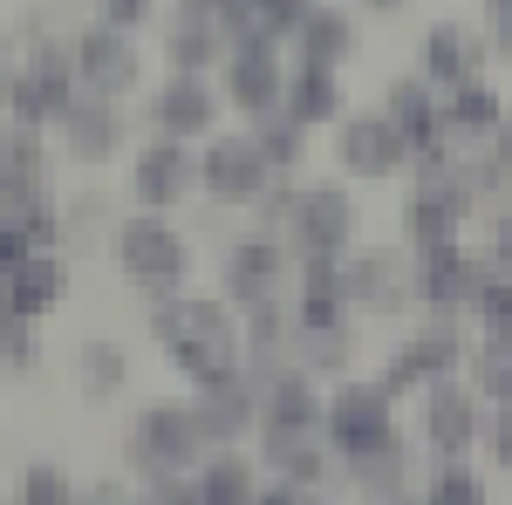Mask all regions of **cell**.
I'll use <instances>...</instances> for the list:
<instances>
[{
  "instance_id": "obj_1",
  "label": "cell",
  "mask_w": 512,
  "mask_h": 505,
  "mask_svg": "<svg viewBox=\"0 0 512 505\" xmlns=\"http://www.w3.org/2000/svg\"><path fill=\"white\" fill-rule=\"evenodd\" d=\"M164 349L178 355V369L192 376V383H212V376H226V369H239V335L233 321H226V308L219 301H171L158 321Z\"/></svg>"
},
{
  "instance_id": "obj_2",
  "label": "cell",
  "mask_w": 512,
  "mask_h": 505,
  "mask_svg": "<svg viewBox=\"0 0 512 505\" xmlns=\"http://www.w3.org/2000/svg\"><path fill=\"white\" fill-rule=\"evenodd\" d=\"M321 430L335 437V451L362 465L376 458L383 444H396V424H390V389L383 383H342L328 403H321Z\"/></svg>"
},
{
  "instance_id": "obj_3",
  "label": "cell",
  "mask_w": 512,
  "mask_h": 505,
  "mask_svg": "<svg viewBox=\"0 0 512 505\" xmlns=\"http://www.w3.org/2000/svg\"><path fill=\"white\" fill-rule=\"evenodd\" d=\"M117 260H123V273H130L137 287H151V294H171V287L185 280V267H192L185 239L171 233L158 212H151V219H130L117 233Z\"/></svg>"
},
{
  "instance_id": "obj_4",
  "label": "cell",
  "mask_w": 512,
  "mask_h": 505,
  "mask_svg": "<svg viewBox=\"0 0 512 505\" xmlns=\"http://www.w3.org/2000/svg\"><path fill=\"white\" fill-rule=\"evenodd\" d=\"M82 96L76 82V55H62L55 41H41L35 62L14 76V117L21 123H62V110Z\"/></svg>"
},
{
  "instance_id": "obj_5",
  "label": "cell",
  "mask_w": 512,
  "mask_h": 505,
  "mask_svg": "<svg viewBox=\"0 0 512 505\" xmlns=\"http://www.w3.org/2000/svg\"><path fill=\"white\" fill-rule=\"evenodd\" d=\"M417 424H424V437H431L444 458H465L478 444V389L458 383V376H437V383H424V403H417Z\"/></svg>"
},
{
  "instance_id": "obj_6",
  "label": "cell",
  "mask_w": 512,
  "mask_h": 505,
  "mask_svg": "<svg viewBox=\"0 0 512 505\" xmlns=\"http://www.w3.org/2000/svg\"><path fill=\"white\" fill-rule=\"evenodd\" d=\"M205 451V424L198 410H144L137 417V437H130V458L144 471H185Z\"/></svg>"
},
{
  "instance_id": "obj_7",
  "label": "cell",
  "mask_w": 512,
  "mask_h": 505,
  "mask_svg": "<svg viewBox=\"0 0 512 505\" xmlns=\"http://www.w3.org/2000/svg\"><path fill=\"white\" fill-rule=\"evenodd\" d=\"M137 48H130V28H117V21H103V28H89V35L76 41V82L89 89V96H110L117 103L123 89L137 82Z\"/></svg>"
},
{
  "instance_id": "obj_8",
  "label": "cell",
  "mask_w": 512,
  "mask_h": 505,
  "mask_svg": "<svg viewBox=\"0 0 512 505\" xmlns=\"http://www.w3.org/2000/svg\"><path fill=\"white\" fill-rule=\"evenodd\" d=\"M267 178H274V164L260 157L253 137H226L219 151L198 164V185H205V198H219V205H260Z\"/></svg>"
},
{
  "instance_id": "obj_9",
  "label": "cell",
  "mask_w": 512,
  "mask_h": 505,
  "mask_svg": "<svg viewBox=\"0 0 512 505\" xmlns=\"http://www.w3.org/2000/svg\"><path fill=\"white\" fill-rule=\"evenodd\" d=\"M478 260H465V246L458 239H444V246H424V260H417V301L437 314H465L478 294Z\"/></svg>"
},
{
  "instance_id": "obj_10",
  "label": "cell",
  "mask_w": 512,
  "mask_h": 505,
  "mask_svg": "<svg viewBox=\"0 0 512 505\" xmlns=\"http://www.w3.org/2000/svg\"><path fill=\"white\" fill-rule=\"evenodd\" d=\"M287 226H294V246H301V253H335V260H342V246H349V233H355V212L335 185H321V192L294 198Z\"/></svg>"
},
{
  "instance_id": "obj_11",
  "label": "cell",
  "mask_w": 512,
  "mask_h": 505,
  "mask_svg": "<svg viewBox=\"0 0 512 505\" xmlns=\"http://www.w3.org/2000/svg\"><path fill=\"white\" fill-rule=\"evenodd\" d=\"M485 69V35L465 28V21H437L431 35H424V69L417 76L431 82V89H458V82H472Z\"/></svg>"
},
{
  "instance_id": "obj_12",
  "label": "cell",
  "mask_w": 512,
  "mask_h": 505,
  "mask_svg": "<svg viewBox=\"0 0 512 505\" xmlns=\"http://www.w3.org/2000/svg\"><path fill=\"white\" fill-rule=\"evenodd\" d=\"M212 117H219L212 82H205V76H185V69L164 82L158 103H151V123H158L164 137H178V144H185V137H205V130H212Z\"/></svg>"
},
{
  "instance_id": "obj_13",
  "label": "cell",
  "mask_w": 512,
  "mask_h": 505,
  "mask_svg": "<svg viewBox=\"0 0 512 505\" xmlns=\"http://www.w3.org/2000/svg\"><path fill=\"white\" fill-rule=\"evenodd\" d=\"M287 96V69L274 62V48H233L226 62V103H239L246 117H267Z\"/></svg>"
},
{
  "instance_id": "obj_14",
  "label": "cell",
  "mask_w": 512,
  "mask_h": 505,
  "mask_svg": "<svg viewBox=\"0 0 512 505\" xmlns=\"http://www.w3.org/2000/svg\"><path fill=\"white\" fill-rule=\"evenodd\" d=\"M192 185H198V157L185 151L178 137H164V144H151V151L137 157V198H144L151 212H171Z\"/></svg>"
},
{
  "instance_id": "obj_15",
  "label": "cell",
  "mask_w": 512,
  "mask_h": 505,
  "mask_svg": "<svg viewBox=\"0 0 512 505\" xmlns=\"http://www.w3.org/2000/svg\"><path fill=\"white\" fill-rule=\"evenodd\" d=\"M458 362H465V342H458V328H444V321H431L410 349L390 362V396L396 389H417V383H437V376H458Z\"/></svg>"
},
{
  "instance_id": "obj_16",
  "label": "cell",
  "mask_w": 512,
  "mask_h": 505,
  "mask_svg": "<svg viewBox=\"0 0 512 505\" xmlns=\"http://www.w3.org/2000/svg\"><path fill=\"white\" fill-rule=\"evenodd\" d=\"M62 287H69L62 260L28 253V260H14V267H7V294H0V308H7V321H41V314L62 301Z\"/></svg>"
},
{
  "instance_id": "obj_17",
  "label": "cell",
  "mask_w": 512,
  "mask_h": 505,
  "mask_svg": "<svg viewBox=\"0 0 512 505\" xmlns=\"http://www.w3.org/2000/svg\"><path fill=\"white\" fill-rule=\"evenodd\" d=\"M403 157H410V144H403V130H396L390 117L342 123V164H349L355 178H390Z\"/></svg>"
},
{
  "instance_id": "obj_18",
  "label": "cell",
  "mask_w": 512,
  "mask_h": 505,
  "mask_svg": "<svg viewBox=\"0 0 512 505\" xmlns=\"http://www.w3.org/2000/svg\"><path fill=\"white\" fill-rule=\"evenodd\" d=\"M280 273H287V253H280V239H246L233 260H226V294L233 301H267L280 287Z\"/></svg>"
},
{
  "instance_id": "obj_19",
  "label": "cell",
  "mask_w": 512,
  "mask_h": 505,
  "mask_svg": "<svg viewBox=\"0 0 512 505\" xmlns=\"http://www.w3.org/2000/svg\"><path fill=\"white\" fill-rule=\"evenodd\" d=\"M280 110L301 123V130H315V123H335V117H342V89H335V69H321V62H301V69L287 76V96H280Z\"/></svg>"
},
{
  "instance_id": "obj_20",
  "label": "cell",
  "mask_w": 512,
  "mask_h": 505,
  "mask_svg": "<svg viewBox=\"0 0 512 505\" xmlns=\"http://www.w3.org/2000/svg\"><path fill=\"white\" fill-rule=\"evenodd\" d=\"M62 130H69L76 157H110V151H117V137H123V117H117L110 96H89V89H82L76 103L62 110Z\"/></svg>"
},
{
  "instance_id": "obj_21",
  "label": "cell",
  "mask_w": 512,
  "mask_h": 505,
  "mask_svg": "<svg viewBox=\"0 0 512 505\" xmlns=\"http://www.w3.org/2000/svg\"><path fill=\"white\" fill-rule=\"evenodd\" d=\"M444 123L458 130V137H492L499 123H506V96L492 89V82H458L451 89V103H444Z\"/></svg>"
},
{
  "instance_id": "obj_22",
  "label": "cell",
  "mask_w": 512,
  "mask_h": 505,
  "mask_svg": "<svg viewBox=\"0 0 512 505\" xmlns=\"http://www.w3.org/2000/svg\"><path fill=\"white\" fill-rule=\"evenodd\" d=\"M294 35H301V55H308V62L342 69V62H349V48H355V21L342 14V7H308V21H301Z\"/></svg>"
},
{
  "instance_id": "obj_23",
  "label": "cell",
  "mask_w": 512,
  "mask_h": 505,
  "mask_svg": "<svg viewBox=\"0 0 512 505\" xmlns=\"http://www.w3.org/2000/svg\"><path fill=\"white\" fill-rule=\"evenodd\" d=\"M458 205L451 198H437V192H417L410 205H403V233H410V246L424 253V246H444V239H458Z\"/></svg>"
},
{
  "instance_id": "obj_24",
  "label": "cell",
  "mask_w": 512,
  "mask_h": 505,
  "mask_svg": "<svg viewBox=\"0 0 512 505\" xmlns=\"http://www.w3.org/2000/svg\"><path fill=\"white\" fill-rule=\"evenodd\" d=\"M472 389H478V396H492V403H506V396H512V335H478Z\"/></svg>"
},
{
  "instance_id": "obj_25",
  "label": "cell",
  "mask_w": 512,
  "mask_h": 505,
  "mask_svg": "<svg viewBox=\"0 0 512 505\" xmlns=\"http://www.w3.org/2000/svg\"><path fill=\"white\" fill-rule=\"evenodd\" d=\"M192 499H212V505H233V499H253V465L246 458H219L192 478Z\"/></svg>"
},
{
  "instance_id": "obj_26",
  "label": "cell",
  "mask_w": 512,
  "mask_h": 505,
  "mask_svg": "<svg viewBox=\"0 0 512 505\" xmlns=\"http://www.w3.org/2000/svg\"><path fill=\"white\" fill-rule=\"evenodd\" d=\"M431 499H437V505H478V499H485V485H478V471H472V465H458V458H451V465L437 471Z\"/></svg>"
},
{
  "instance_id": "obj_27",
  "label": "cell",
  "mask_w": 512,
  "mask_h": 505,
  "mask_svg": "<svg viewBox=\"0 0 512 505\" xmlns=\"http://www.w3.org/2000/svg\"><path fill=\"white\" fill-rule=\"evenodd\" d=\"M82 376H89V389H117L123 383V355L103 342V349H82Z\"/></svg>"
},
{
  "instance_id": "obj_28",
  "label": "cell",
  "mask_w": 512,
  "mask_h": 505,
  "mask_svg": "<svg viewBox=\"0 0 512 505\" xmlns=\"http://www.w3.org/2000/svg\"><path fill=\"white\" fill-rule=\"evenodd\" d=\"M485 41L512 55V0H485Z\"/></svg>"
},
{
  "instance_id": "obj_29",
  "label": "cell",
  "mask_w": 512,
  "mask_h": 505,
  "mask_svg": "<svg viewBox=\"0 0 512 505\" xmlns=\"http://www.w3.org/2000/svg\"><path fill=\"white\" fill-rule=\"evenodd\" d=\"M28 499H69V478L62 471H28Z\"/></svg>"
},
{
  "instance_id": "obj_30",
  "label": "cell",
  "mask_w": 512,
  "mask_h": 505,
  "mask_svg": "<svg viewBox=\"0 0 512 505\" xmlns=\"http://www.w3.org/2000/svg\"><path fill=\"white\" fill-rule=\"evenodd\" d=\"M151 14V0H103V21H117V28H137Z\"/></svg>"
},
{
  "instance_id": "obj_31",
  "label": "cell",
  "mask_w": 512,
  "mask_h": 505,
  "mask_svg": "<svg viewBox=\"0 0 512 505\" xmlns=\"http://www.w3.org/2000/svg\"><path fill=\"white\" fill-rule=\"evenodd\" d=\"M492 144H499V164H506V171H512V110H506V123L492 130Z\"/></svg>"
},
{
  "instance_id": "obj_32",
  "label": "cell",
  "mask_w": 512,
  "mask_h": 505,
  "mask_svg": "<svg viewBox=\"0 0 512 505\" xmlns=\"http://www.w3.org/2000/svg\"><path fill=\"white\" fill-rule=\"evenodd\" d=\"M369 7H376V14H396V7H403V0H369Z\"/></svg>"
},
{
  "instance_id": "obj_33",
  "label": "cell",
  "mask_w": 512,
  "mask_h": 505,
  "mask_svg": "<svg viewBox=\"0 0 512 505\" xmlns=\"http://www.w3.org/2000/svg\"><path fill=\"white\" fill-rule=\"evenodd\" d=\"M506 192H512V171H506Z\"/></svg>"
}]
</instances>
